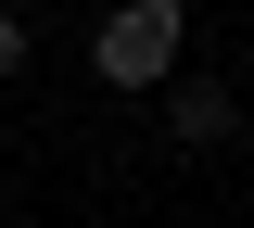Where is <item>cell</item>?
Instances as JSON below:
<instances>
[{"instance_id":"cell-1","label":"cell","mask_w":254,"mask_h":228,"mask_svg":"<svg viewBox=\"0 0 254 228\" xmlns=\"http://www.w3.org/2000/svg\"><path fill=\"white\" fill-rule=\"evenodd\" d=\"M178 51H190V0H115V13H102V38H89V76L102 89H165V76H178Z\"/></svg>"},{"instance_id":"cell-2","label":"cell","mask_w":254,"mask_h":228,"mask_svg":"<svg viewBox=\"0 0 254 228\" xmlns=\"http://www.w3.org/2000/svg\"><path fill=\"white\" fill-rule=\"evenodd\" d=\"M165 127H178V152H229L242 139V101H229V76H165Z\"/></svg>"},{"instance_id":"cell-3","label":"cell","mask_w":254,"mask_h":228,"mask_svg":"<svg viewBox=\"0 0 254 228\" xmlns=\"http://www.w3.org/2000/svg\"><path fill=\"white\" fill-rule=\"evenodd\" d=\"M26 51H38V38H26V13H0V76H26Z\"/></svg>"}]
</instances>
